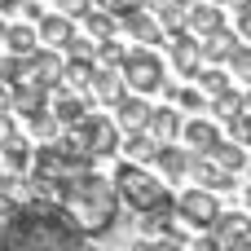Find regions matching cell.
Instances as JSON below:
<instances>
[{
	"label": "cell",
	"mask_w": 251,
	"mask_h": 251,
	"mask_svg": "<svg viewBox=\"0 0 251 251\" xmlns=\"http://www.w3.org/2000/svg\"><path fill=\"white\" fill-rule=\"evenodd\" d=\"M79 229L62 203H18L0 221V251H71Z\"/></svg>",
	"instance_id": "6da1fadb"
},
{
	"label": "cell",
	"mask_w": 251,
	"mask_h": 251,
	"mask_svg": "<svg viewBox=\"0 0 251 251\" xmlns=\"http://www.w3.org/2000/svg\"><path fill=\"white\" fill-rule=\"evenodd\" d=\"M119 207H124V199H119L115 176L84 172L79 181H71V185L62 190V212H66L71 225H75L79 234H88V238L110 234L115 221H119Z\"/></svg>",
	"instance_id": "7a4b0ae2"
},
{
	"label": "cell",
	"mask_w": 251,
	"mask_h": 251,
	"mask_svg": "<svg viewBox=\"0 0 251 251\" xmlns=\"http://www.w3.org/2000/svg\"><path fill=\"white\" fill-rule=\"evenodd\" d=\"M115 185H119V199H124V207H132L137 216H141V212H159V207H176V199L168 194L163 176H154L146 163H132V159H124V163L115 168Z\"/></svg>",
	"instance_id": "3957f363"
},
{
	"label": "cell",
	"mask_w": 251,
	"mask_h": 251,
	"mask_svg": "<svg viewBox=\"0 0 251 251\" xmlns=\"http://www.w3.org/2000/svg\"><path fill=\"white\" fill-rule=\"evenodd\" d=\"M119 71H124L128 88H132V93H146V97L159 93L163 79H168V75H163V57H159L154 49H146V44H141V49H128V57H124Z\"/></svg>",
	"instance_id": "277c9868"
},
{
	"label": "cell",
	"mask_w": 251,
	"mask_h": 251,
	"mask_svg": "<svg viewBox=\"0 0 251 251\" xmlns=\"http://www.w3.org/2000/svg\"><path fill=\"white\" fill-rule=\"evenodd\" d=\"M75 128L84 132V146H88L93 159H110V154L124 150V128H119L110 115H93V110H88V119L75 124Z\"/></svg>",
	"instance_id": "5b68a950"
},
{
	"label": "cell",
	"mask_w": 251,
	"mask_h": 251,
	"mask_svg": "<svg viewBox=\"0 0 251 251\" xmlns=\"http://www.w3.org/2000/svg\"><path fill=\"white\" fill-rule=\"evenodd\" d=\"M176 216L190 225V229H212L216 225V216H221V203H216V190H207V185H194V190H185L181 199H176Z\"/></svg>",
	"instance_id": "8992f818"
},
{
	"label": "cell",
	"mask_w": 251,
	"mask_h": 251,
	"mask_svg": "<svg viewBox=\"0 0 251 251\" xmlns=\"http://www.w3.org/2000/svg\"><path fill=\"white\" fill-rule=\"evenodd\" d=\"M168 53H172V66L181 71V79H194L203 71V35H194L190 26L168 35Z\"/></svg>",
	"instance_id": "52a82bcc"
},
{
	"label": "cell",
	"mask_w": 251,
	"mask_h": 251,
	"mask_svg": "<svg viewBox=\"0 0 251 251\" xmlns=\"http://www.w3.org/2000/svg\"><path fill=\"white\" fill-rule=\"evenodd\" d=\"M124 22V35L132 40V44H163L168 40V31H163V22L154 18V9H137V13H128V18H119Z\"/></svg>",
	"instance_id": "ba28073f"
},
{
	"label": "cell",
	"mask_w": 251,
	"mask_h": 251,
	"mask_svg": "<svg viewBox=\"0 0 251 251\" xmlns=\"http://www.w3.org/2000/svg\"><path fill=\"white\" fill-rule=\"evenodd\" d=\"M128 93H132V88H128V79H124L119 66H97V75H93V84H88V97H93V101L115 106V101H124Z\"/></svg>",
	"instance_id": "9c48e42d"
},
{
	"label": "cell",
	"mask_w": 251,
	"mask_h": 251,
	"mask_svg": "<svg viewBox=\"0 0 251 251\" xmlns=\"http://www.w3.org/2000/svg\"><path fill=\"white\" fill-rule=\"evenodd\" d=\"M49 101H53V88H44V84L22 79V84H13V88H9V110H13V115H22V119H31L35 110H44Z\"/></svg>",
	"instance_id": "30bf717a"
},
{
	"label": "cell",
	"mask_w": 251,
	"mask_h": 251,
	"mask_svg": "<svg viewBox=\"0 0 251 251\" xmlns=\"http://www.w3.org/2000/svg\"><path fill=\"white\" fill-rule=\"evenodd\" d=\"M190 176L199 181V185H207V190H234V172H225L212 154H199V150H190Z\"/></svg>",
	"instance_id": "8fae6325"
},
{
	"label": "cell",
	"mask_w": 251,
	"mask_h": 251,
	"mask_svg": "<svg viewBox=\"0 0 251 251\" xmlns=\"http://www.w3.org/2000/svg\"><path fill=\"white\" fill-rule=\"evenodd\" d=\"M75 40V18L71 13H62V9H49L44 13V22H40V44L44 49H62L66 53V44Z\"/></svg>",
	"instance_id": "7c38bea8"
},
{
	"label": "cell",
	"mask_w": 251,
	"mask_h": 251,
	"mask_svg": "<svg viewBox=\"0 0 251 251\" xmlns=\"http://www.w3.org/2000/svg\"><path fill=\"white\" fill-rule=\"evenodd\" d=\"M110 110H115V124H119L124 132L146 128V124H150V115H154V106L146 101V93H128V97H124V101H115Z\"/></svg>",
	"instance_id": "4fadbf2b"
},
{
	"label": "cell",
	"mask_w": 251,
	"mask_h": 251,
	"mask_svg": "<svg viewBox=\"0 0 251 251\" xmlns=\"http://www.w3.org/2000/svg\"><path fill=\"white\" fill-rule=\"evenodd\" d=\"M238 49H243V35L229 31V26L203 35V62H212V66H229V57H234Z\"/></svg>",
	"instance_id": "5bb4252c"
},
{
	"label": "cell",
	"mask_w": 251,
	"mask_h": 251,
	"mask_svg": "<svg viewBox=\"0 0 251 251\" xmlns=\"http://www.w3.org/2000/svg\"><path fill=\"white\" fill-rule=\"evenodd\" d=\"M0 168L13 172V176H31V168H35V146H31L26 137H9V141L0 146Z\"/></svg>",
	"instance_id": "9a60e30c"
},
{
	"label": "cell",
	"mask_w": 251,
	"mask_h": 251,
	"mask_svg": "<svg viewBox=\"0 0 251 251\" xmlns=\"http://www.w3.org/2000/svg\"><path fill=\"white\" fill-rule=\"evenodd\" d=\"M185 26H190L194 35H212V31H221V26H225V4H221V0H194Z\"/></svg>",
	"instance_id": "2e32d148"
},
{
	"label": "cell",
	"mask_w": 251,
	"mask_h": 251,
	"mask_svg": "<svg viewBox=\"0 0 251 251\" xmlns=\"http://www.w3.org/2000/svg\"><path fill=\"white\" fill-rule=\"evenodd\" d=\"M212 238H216L221 247L251 238V212H221V216H216V225H212Z\"/></svg>",
	"instance_id": "e0dca14e"
},
{
	"label": "cell",
	"mask_w": 251,
	"mask_h": 251,
	"mask_svg": "<svg viewBox=\"0 0 251 251\" xmlns=\"http://www.w3.org/2000/svg\"><path fill=\"white\" fill-rule=\"evenodd\" d=\"M53 110H57V119L66 124V128H75V124H84L88 119V93H62V88H53V101H49Z\"/></svg>",
	"instance_id": "ac0fdd59"
},
{
	"label": "cell",
	"mask_w": 251,
	"mask_h": 251,
	"mask_svg": "<svg viewBox=\"0 0 251 251\" xmlns=\"http://www.w3.org/2000/svg\"><path fill=\"white\" fill-rule=\"evenodd\" d=\"M4 49L18 53V57H31L35 49H44V44H40V26L26 22V18H22V22H9V31H4Z\"/></svg>",
	"instance_id": "d6986e66"
},
{
	"label": "cell",
	"mask_w": 251,
	"mask_h": 251,
	"mask_svg": "<svg viewBox=\"0 0 251 251\" xmlns=\"http://www.w3.org/2000/svg\"><path fill=\"white\" fill-rule=\"evenodd\" d=\"M181 141L190 146V150H199V154H212L216 150V141H221V132H216V124L212 119H185V128H181Z\"/></svg>",
	"instance_id": "ffe728a7"
},
{
	"label": "cell",
	"mask_w": 251,
	"mask_h": 251,
	"mask_svg": "<svg viewBox=\"0 0 251 251\" xmlns=\"http://www.w3.org/2000/svg\"><path fill=\"white\" fill-rule=\"evenodd\" d=\"M154 168L163 172V181H181V176H190V146L181 150L176 141H163V146H159Z\"/></svg>",
	"instance_id": "44dd1931"
},
{
	"label": "cell",
	"mask_w": 251,
	"mask_h": 251,
	"mask_svg": "<svg viewBox=\"0 0 251 251\" xmlns=\"http://www.w3.org/2000/svg\"><path fill=\"white\" fill-rule=\"evenodd\" d=\"M159 141H181V110H176V101H163V106H154V115H150V124H146Z\"/></svg>",
	"instance_id": "7402d4cb"
},
{
	"label": "cell",
	"mask_w": 251,
	"mask_h": 251,
	"mask_svg": "<svg viewBox=\"0 0 251 251\" xmlns=\"http://www.w3.org/2000/svg\"><path fill=\"white\" fill-rule=\"evenodd\" d=\"M159 137L150 132V128H137V132H124V154L132 159V163H154L159 159Z\"/></svg>",
	"instance_id": "603a6c76"
},
{
	"label": "cell",
	"mask_w": 251,
	"mask_h": 251,
	"mask_svg": "<svg viewBox=\"0 0 251 251\" xmlns=\"http://www.w3.org/2000/svg\"><path fill=\"white\" fill-rule=\"evenodd\" d=\"M93 75H97V62H93V57H66V71H62V88H71V93H88Z\"/></svg>",
	"instance_id": "cb8c5ba5"
},
{
	"label": "cell",
	"mask_w": 251,
	"mask_h": 251,
	"mask_svg": "<svg viewBox=\"0 0 251 251\" xmlns=\"http://www.w3.org/2000/svg\"><path fill=\"white\" fill-rule=\"evenodd\" d=\"M79 22H84V31H88L93 40H110V35H115V31L124 26V22H119V18L110 13V9H101V4H97V9H88V13L79 18Z\"/></svg>",
	"instance_id": "d4e9b609"
},
{
	"label": "cell",
	"mask_w": 251,
	"mask_h": 251,
	"mask_svg": "<svg viewBox=\"0 0 251 251\" xmlns=\"http://www.w3.org/2000/svg\"><path fill=\"white\" fill-rule=\"evenodd\" d=\"M26 124H31V137H35V141H57V137L66 132V124L57 119V110H53V106L35 110V115H31Z\"/></svg>",
	"instance_id": "484cf974"
},
{
	"label": "cell",
	"mask_w": 251,
	"mask_h": 251,
	"mask_svg": "<svg viewBox=\"0 0 251 251\" xmlns=\"http://www.w3.org/2000/svg\"><path fill=\"white\" fill-rule=\"evenodd\" d=\"M212 159H216L225 172H234V176H238V172L247 168V146H243V141H234V137H229V141L221 137V141H216V150H212Z\"/></svg>",
	"instance_id": "4316f807"
},
{
	"label": "cell",
	"mask_w": 251,
	"mask_h": 251,
	"mask_svg": "<svg viewBox=\"0 0 251 251\" xmlns=\"http://www.w3.org/2000/svg\"><path fill=\"white\" fill-rule=\"evenodd\" d=\"M194 79H199V88H203L207 97H221V93H229V88H234V84H229V75H225L221 66H212V62H203V71H199Z\"/></svg>",
	"instance_id": "83f0119b"
},
{
	"label": "cell",
	"mask_w": 251,
	"mask_h": 251,
	"mask_svg": "<svg viewBox=\"0 0 251 251\" xmlns=\"http://www.w3.org/2000/svg\"><path fill=\"white\" fill-rule=\"evenodd\" d=\"M212 115L221 119V124H229V119H238L243 115V93H221V97H212Z\"/></svg>",
	"instance_id": "f1b7e54d"
},
{
	"label": "cell",
	"mask_w": 251,
	"mask_h": 251,
	"mask_svg": "<svg viewBox=\"0 0 251 251\" xmlns=\"http://www.w3.org/2000/svg\"><path fill=\"white\" fill-rule=\"evenodd\" d=\"M132 251H190V247L181 238H172V234H141L132 243Z\"/></svg>",
	"instance_id": "f546056e"
},
{
	"label": "cell",
	"mask_w": 251,
	"mask_h": 251,
	"mask_svg": "<svg viewBox=\"0 0 251 251\" xmlns=\"http://www.w3.org/2000/svg\"><path fill=\"white\" fill-rule=\"evenodd\" d=\"M124 57H128V49H124L115 35L97 44V66H124Z\"/></svg>",
	"instance_id": "4dcf8cb0"
},
{
	"label": "cell",
	"mask_w": 251,
	"mask_h": 251,
	"mask_svg": "<svg viewBox=\"0 0 251 251\" xmlns=\"http://www.w3.org/2000/svg\"><path fill=\"white\" fill-rule=\"evenodd\" d=\"M176 106H181V110H190V115H199V110H207V106H212V97H207L203 88H181V93H176Z\"/></svg>",
	"instance_id": "1f68e13d"
},
{
	"label": "cell",
	"mask_w": 251,
	"mask_h": 251,
	"mask_svg": "<svg viewBox=\"0 0 251 251\" xmlns=\"http://www.w3.org/2000/svg\"><path fill=\"white\" fill-rule=\"evenodd\" d=\"M97 44H101V40H93L88 31H84V35L75 31V40L66 44V57H93V62H97Z\"/></svg>",
	"instance_id": "d6a6232c"
},
{
	"label": "cell",
	"mask_w": 251,
	"mask_h": 251,
	"mask_svg": "<svg viewBox=\"0 0 251 251\" xmlns=\"http://www.w3.org/2000/svg\"><path fill=\"white\" fill-rule=\"evenodd\" d=\"M229 75L243 79V84H251V44H247V40H243V49L229 57Z\"/></svg>",
	"instance_id": "836d02e7"
},
{
	"label": "cell",
	"mask_w": 251,
	"mask_h": 251,
	"mask_svg": "<svg viewBox=\"0 0 251 251\" xmlns=\"http://www.w3.org/2000/svg\"><path fill=\"white\" fill-rule=\"evenodd\" d=\"M101 9H110L115 18H128V13H137V9H146L150 0H97Z\"/></svg>",
	"instance_id": "e575fe53"
},
{
	"label": "cell",
	"mask_w": 251,
	"mask_h": 251,
	"mask_svg": "<svg viewBox=\"0 0 251 251\" xmlns=\"http://www.w3.org/2000/svg\"><path fill=\"white\" fill-rule=\"evenodd\" d=\"M93 4H97V0H53V9H62V13H71L75 22H79V18H84V13H88Z\"/></svg>",
	"instance_id": "d590c367"
},
{
	"label": "cell",
	"mask_w": 251,
	"mask_h": 251,
	"mask_svg": "<svg viewBox=\"0 0 251 251\" xmlns=\"http://www.w3.org/2000/svg\"><path fill=\"white\" fill-rule=\"evenodd\" d=\"M18 13H22V18H26V22H35V26H40V22H44V13H49V9H44V4H40V0H22V4H18Z\"/></svg>",
	"instance_id": "8d00e7d4"
},
{
	"label": "cell",
	"mask_w": 251,
	"mask_h": 251,
	"mask_svg": "<svg viewBox=\"0 0 251 251\" xmlns=\"http://www.w3.org/2000/svg\"><path fill=\"white\" fill-rule=\"evenodd\" d=\"M9 137H18V119H13V110L4 106V110H0V146H4Z\"/></svg>",
	"instance_id": "74e56055"
},
{
	"label": "cell",
	"mask_w": 251,
	"mask_h": 251,
	"mask_svg": "<svg viewBox=\"0 0 251 251\" xmlns=\"http://www.w3.org/2000/svg\"><path fill=\"white\" fill-rule=\"evenodd\" d=\"M185 247H190V251H221V243L212 238V229H203V234H199L194 243H185Z\"/></svg>",
	"instance_id": "f35d334b"
},
{
	"label": "cell",
	"mask_w": 251,
	"mask_h": 251,
	"mask_svg": "<svg viewBox=\"0 0 251 251\" xmlns=\"http://www.w3.org/2000/svg\"><path fill=\"white\" fill-rule=\"evenodd\" d=\"M238 35L251 44V9H238Z\"/></svg>",
	"instance_id": "ab89813d"
},
{
	"label": "cell",
	"mask_w": 251,
	"mask_h": 251,
	"mask_svg": "<svg viewBox=\"0 0 251 251\" xmlns=\"http://www.w3.org/2000/svg\"><path fill=\"white\" fill-rule=\"evenodd\" d=\"M71 251H101L97 247V238H88V234H79V238H75V247Z\"/></svg>",
	"instance_id": "60d3db41"
},
{
	"label": "cell",
	"mask_w": 251,
	"mask_h": 251,
	"mask_svg": "<svg viewBox=\"0 0 251 251\" xmlns=\"http://www.w3.org/2000/svg\"><path fill=\"white\" fill-rule=\"evenodd\" d=\"M221 251H251V238H243V243H229V247H221Z\"/></svg>",
	"instance_id": "b9f144b4"
},
{
	"label": "cell",
	"mask_w": 251,
	"mask_h": 251,
	"mask_svg": "<svg viewBox=\"0 0 251 251\" xmlns=\"http://www.w3.org/2000/svg\"><path fill=\"white\" fill-rule=\"evenodd\" d=\"M225 9H251V0H221Z\"/></svg>",
	"instance_id": "7bdbcfd3"
},
{
	"label": "cell",
	"mask_w": 251,
	"mask_h": 251,
	"mask_svg": "<svg viewBox=\"0 0 251 251\" xmlns=\"http://www.w3.org/2000/svg\"><path fill=\"white\" fill-rule=\"evenodd\" d=\"M18 4H22V0H0V13H13Z\"/></svg>",
	"instance_id": "ee69618b"
},
{
	"label": "cell",
	"mask_w": 251,
	"mask_h": 251,
	"mask_svg": "<svg viewBox=\"0 0 251 251\" xmlns=\"http://www.w3.org/2000/svg\"><path fill=\"white\" fill-rule=\"evenodd\" d=\"M4 106H9V84L0 79V110H4Z\"/></svg>",
	"instance_id": "f6af8a7d"
},
{
	"label": "cell",
	"mask_w": 251,
	"mask_h": 251,
	"mask_svg": "<svg viewBox=\"0 0 251 251\" xmlns=\"http://www.w3.org/2000/svg\"><path fill=\"white\" fill-rule=\"evenodd\" d=\"M243 110L251 115V84H247V93H243Z\"/></svg>",
	"instance_id": "bcb514c9"
},
{
	"label": "cell",
	"mask_w": 251,
	"mask_h": 251,
	"mask_svg": "<svg viewBox=\"0 0 251 251\" xmlns=\"http://www.w3.org/2000/svg\"><path fill=\"white\" fill-rule=\"evenodd\" d=\"M4 31H9V22H4V13H0V44H4Z\"/></svg>",
	"instance_id": "7dc6e473"
},
{
	"label": "cell",
	"mask_w": 251,
	"mask_h": 251,
	"mask_svg": "<svg viewBox=\"0 0 251 251\" xmlns=\"http://www.w3.org/2000/svg\"><path fill=\"white\" fill-rule=\"evenodd\" d=\"M247 212H251V190H247Z\"/></svg>",
	"instance_id": "c3c4849f"
}]
</instances>
